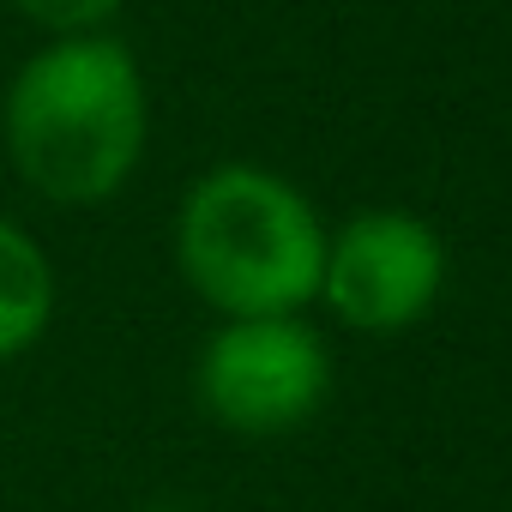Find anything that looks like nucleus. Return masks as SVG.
I'll return each instance as SVG.
<instances>
[{
  "label": "nucleus",
  "instance_id": "obj_1",
  "mask_svg": "<svg viewBox=\"0 0 512 512\" xmlns=\"http://www.w3.org/2000/svg\"><path fill=\"white\" fill-rule=\"evenodd\" d=\"M145 145L151 85L115 31L37 43L0 79V151L43 205H109L139 175Z\"/></svg>",
  "mask_w": 512,
  "mask_h": 512
},
{
  "label": "nucleus",
  "instance_id": "obj_2",
  "mask_svg": "<svg viewBox=\"0 0 512 512\" xmlns=\"http://www.w3.org/2000/svg\"><path fill=\"white\" fill-rule=\"evenodd\" d=\"M175 272L217 320L308 314L320 302L326 217L266 163H211L175 205Z\"/></svg>",
  "mask_w": 512,
  "mask_h": 512
},
{
  "label": "nucleus",
  "instance_id": "obj_3",
  "mask_svg": "<svg viewBox=\"0 0 512 512\" xmlns=\"http://www.w3.org/2000/svg\"><path fill=\"white\" fill-rule=\"evenodd\" d=\"M193 398L217 428L247 440L308 428L332 398V350L302 314L217 320L193 356Z\"/></svg>",
  "mask_w": 512,
  "mask_h": 512
},
{
  "label": "nucleus",
  "instance_id": "obj_4",
  "mask_svg": "<svg viewBox=\"0 0 512 512\" xmlns=\"http://www.w3.org/2000/svg\"><path fill=\"white\" fill-rule=\"evenodd\" d=\"M446 290V241L404 205H362L326 229L320 308L344 332L392 338L434 314Z\"/></svg>",
  "mask_w": 512,
  "mask_h": 512
},
{
  "label": "nucleus",
  "instance_id": "obj_5",
  "mask_svg": "<svg viewBox=\"0 0 512 512\" xmlns=\"http://www.w3.org/2000/svg\"><path fill=\"white\" fill-rule=\"evenodd\" d=\"M55 308H61V278L49 247L19 217L0 211V368L25 362L49 338Z\"/></svg>",
  "mask_w": 512,
  "mask_h": 512
},
{
  "label": "nucleus",
  "instance_id": "obj_6",
  "mask_svg": "<svg viewBox=\"0 0 512 512\" xmlns=\"http://www.w3.org/2000/svg\"><path fill=\"white\" fill-rule=\"evenodd\" d=\"M127 0H7V13L25 19L43 43H61V37H103L115 19H121Z\"/></svg>",
  "mask_w": 512,
  "mask_h": 512
},
{
  "label": "nucleus",
  "instance_id": "obj_7",
  "mask_svg": "<svg viewBox=\"0 0 512 512\" xmlns=\"http://www.w3.org/2000/svg\"><path fill=\"white\" fill-rule=\"evenodd\" d=\"M139 512H193V506H175V500H151V506H139Z\"/></svg>",
  "mask_w": 512,
  "mask_h": 512
}]
</instances>
